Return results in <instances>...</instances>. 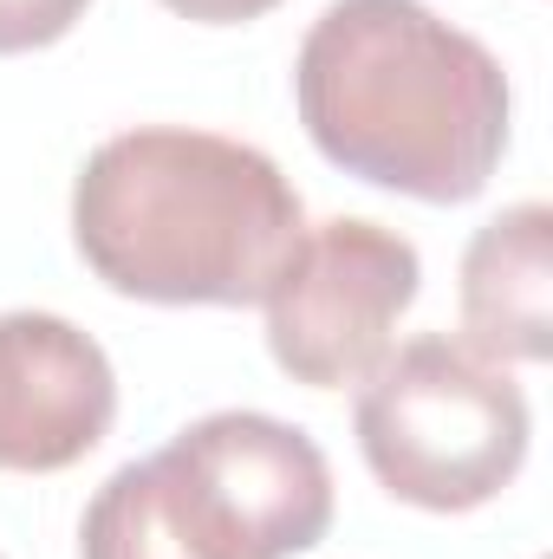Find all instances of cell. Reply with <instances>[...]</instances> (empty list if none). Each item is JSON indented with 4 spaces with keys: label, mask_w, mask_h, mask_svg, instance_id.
<instances>
[{
    "label": "cell",
    "mask_w": 553,
    "mask_h": 559,
    "mask_svg": "<svg viewBox=\"0 0 553 559\" xmlns=\"http://www.w3.org/2000/svg\"><path fill=\"white\" fill-rule=\"evenodd\" d=\"M416 280V248L385 222L332 215L306 228L274 286L261 293L274 365L313 391L358 384L391 352V325L411 312Z\"/></svg>",
    "instance_id": "obj_5"
},
{
    "label": "cell",
    "mask_w": 553,
    "mask_h": 559,
    "mask_svg": "<svg viewBox=\"0 0 553 559\" xmlns=\"http://www.w3.org/2000/svg\"><path fill=\"white\" fill-rule=\"evenodd\" d=\"M163 7L183 13V20H202V26H242V20L274 13L280 0H163Z\"/></svg>",
    "instance_id": "obj_9"
},
{
    "label": "cell",
    "mask_w": 553,
    "mask_h": 559,
    "mask_svg": "<svg viewBox=\"0 0 553 559\" xmlns=\"http://www.w3.org/2000/svg\"><path fill=\"white\" fill-rule=\"evenodd\" d=\"M299 235L306 209L280 163L215 131H118L72 182L85 267L150 306H261Z\"/></svg>",
    "instance_id": "obj_2"
},
{
    "label": "cell",
    "mask_w": 553,
    "mask_h": 559,
    "mask_svg": "<svg viewBox=\"0 0 553 559\" xmlns=\"http://www.w3.org/2000/svg\"><path fill=\"white\" fill-rule=\"evenodd\" d=\"M293 105L326 163L416 202L482 195L508 150L502 59L423 0H332L299 39Z\"/></svg>",
    "instance_id": "obj_1"
},
{
    "label": "cell",
    "mask_w": 553,
    "mask_h": 559,
    "mask_svg": "<svg viewBox=\"0 0 553 559\" xmlns=\"http://www.w3.org/2000/svg\"><path fill=\"white\" fill-rule=\"evenodd\" d=\"M176 559H293L332 527V468L306 429L215 411L138 462Z\"/></svg>",
    "instance_id": "obj_4"
},
{
    "label": "cell",
    "mask_w": 553,
    "mask_h": 559,
    "mask_svg": "<svg viewBox=\"0 0 553 559\" xmlns=\"http://www.w3.org/2000/svg\"><path fill=\"white\" fill-rule=\"evenodd\" d=\"M118 417V378L92 332L59 312H0V468L85 462Z\"/></svg>",
    "instance_id": "obj_6"
},
{
    "label": "cell",
    "mask_w": 553,
    "mask_h": 559,
    "mask_svg": "<svg viewBox=\"0 0 553 559\" xmlns=\"http://www.w3.org/2000/svg\"><path fill=\"white\" fill-rule=\"evenodd\" d=\"M553 209L521 202L475 228L462 254V345L495 365H548L553 352Z\"/></svg>",
    "instance_id": "obj_7"
},
{
    "label": "cell",
    "mask_w": 553,
    "mask_h": 559,
    "mask_svg": "<svg viewBox=\"0 0 553 559\" xmlns=\"http://www.w3.org/2000/svg\"><path fill=\"white\" fill-rule=\"evenodd\" d=\"M92 0H0V52H33L66 39Z\"/></svg>",
    "instance_id": "obj_8"
},
{
    "label": "cell",
    "mask_w": 553,
    "mask_h": 559,
    "mask_svg": "<svg viewBox=\"0 0 553 559\" xmlns=\"http://www.w3.org/2000/svg\"><path fill=\"white\" fill-rule=\"evenodd\" d=\"M358 384L352 423L385 495L430 514H469L521 475L534 429L528 397L475 345L423 332L385 352Z\"/></svg>",
    "instance_id": "obj_3"
}]
</instances>
